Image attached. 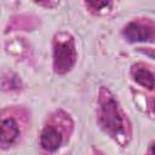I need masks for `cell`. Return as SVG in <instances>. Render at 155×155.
<instances>
[{"label": "cell", "instance_id": "1", "mask_svg": "<svg viewBox=\"0 0 155 155\" xmlns=\"http://www.w3.org/2000/svg\"><path fill=\"white\" fill-rule=\"evenodd\" d=\"M75 62V50L71 41L58 42L54 47V68L58 73H65Z\"/></svg>", "mask_w": 155, "mask_h": 155}, {"label": "cell", "instance_id": "2", "mask_svg": "<svg viewBox=\"0 0 155 155\" xmlns=\"http://www.w3.org/2000/svg\"><path fill=\"white\" fill-rule=\"evenodd\" d=\"M102 122L111 132L121 130L122 121L119 115L116 103L113 98H108L102 103Z\"/></svg>", "mask_w": 155, "mask_h": 155}, {"label": "cell", "instance_id": "3", "mask_svg": "<svg viewBox=\"0 0 155 155\" xmlns=\"http://www.w3.org/2000/svg\"><path fill=\"white\" fill-rule=\"evenodd\" d=\"M124 35L126 36V39L128 41H148L151 36H153V30L143 25L140 23H130L125 30H124Z\"/></svg>", "mask_w": 155, "mask_h": 155}, {"label": "cell", "instance_id": "4", "mask_svg": "<svg viewBox=\"0 0 155 155\" xmlns=\"http://www.w3.org/2000/svg\"><path fill=\"white\" fill-rule=\"evenodd\" d=\"M40 143L42 148L48 151L57 150L62 144V134L53 126H46L41 132Z\"/></svg>", "mask_w": 155, "mask_h": 155}, {"label": "cell", "instance_id": "5", "mask_svg": "<svg viewBox=\"0 0 155 155\" xmlns=\"http://www.w3.org/2000/svg\"><path fill=\"white\" fill-rule=\"evenodd\" d=\"M18 134H19V130L16 121L11 117L4 119L1 122V138H0V143L2 148L12 144L17 139Z\"/></svg>", "mask_w": 155, "mask_h": 155}, {"label": "cell", "instance_id": "6", "mask_svg": "<svg viewBox=\"0 0 155 155\" xmlns=\"http://www.w3.org/2000/svg\"><path fill=\"white\" fill-rule=\"evenodd\" d=\"M133 76H134V80L143 87H147V88L151 90L155 86V79H154L153 74L147 69L137 68L133 71Z\"/></svg>", "mask_w": 155, "mask_h": 155}, {"label": "cell", "instance_id": "7", "mask_svg": "<svg viewBox=\"0 0 155 155\" xmlns=\"http://www.w3.org/2000/svg\"><path fill=\"white\" fill-rule=\"evenodd\" d=\"M86 5L87 6H92V7H94V8H101V7H104V6H108L109 5V2H86Z\"/></svg>", "mask_w": 155, "mask_h": 155}, {"label": "cell", "instance_id": "8", "mask_svg": "<svg viewBox=\"0 0 155 155\" xmlns=\"http://www.w3.org/2000/svg\"><path fill=\"white\" fill-rule=\"evenodd\" d=\"M150 151H151V155H155V144H153V145H151Z\"/></svg>", "mask_w": 155, "mask_h": 155}, {"label": "cell", "instance_id": "9", "mask_svg": "<svg viewBox=\"0 0 155 155\" xmlns=\"http://www.w3.org/2000/svg\"><path fill=\"white\" fill-rule=\"evenodd\" d=\"M154 108H155V104H154Z\"/></svg>", "mask_w": 155, "mask_h": 155}]
</instances>
